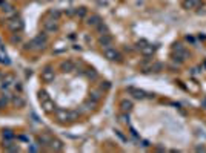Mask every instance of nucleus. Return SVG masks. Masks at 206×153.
<instances>
[{
  "mask_svg": "<svg viewBox=\"0 0 206 153\" xmlns=\"http://www.w3.org/2000/svg\"><path fill=\"white\" fill-rule=\"evenodd\" d=\"M37 150H39L37 147H29V152H37Z\"/></svg>",
  "mask_w": 206,
  "mask_h": 153,
  "instance_id": "2f4dec72",
  "label": "nucleus"
},
{
  "mask_svg": "<svg viewBox=\"0 0 206 153\" xmlns=\"http://www.w3.org/2000/svg\"><path fill=\"white\" fill-rule=\"evenodd\" d=\"M199 5H200V0H183V2H182V8L186 9V11L196 9Z\"/></svg>",
  "mask_w": 206,
  "mask_h": 153,
  "instance_id": "2eb2a0df",
  "label": "nucleus"
},
{
  "mask_svg": "<svg viewBox=\"0 0 206 153\" xmlns=\"http://www.w3.org/2000/svg\"><path fill=\"white\" fill-rule=\"evenodd\" d=\"M79 118H80V112L79 110H76V109L69 110V121H77Z\"/></svg>",
  "mask_w": 206,
  "mask_h": 153,
  "instance_id": "b1692460",
  "label": "nucleus"
},
{
  "mask_svg": "<svg viewBox=\"0 0 206 153\" xmlns=\"http://www.w3.org/2000/svg\"><path fill=\"white\" fill-rule=\"evenodd\" d=\"M54 113H56V120H57L59 123H66V121H69V110L56 109Z\"/></svg>",
  "mask_w": 206,
  "mask_h": 153,
  "instance_id": "6e6552de",
  "label": "nucleus"
},
{
  "mask_svg": "<svg viewBox=\"0 0 206 153\" xmlns=\"http://www.w3.org/2000/svg\"><path fill=\"white\" fill-rule=\"evenodd\" d=\"M103 55H105V58L106 60H109V61H120L122 60V54L117 51V49H114V48H103Z\"/></svg>",
  "mask_w": 206,
  "mask_h": 153,
  "instance_id": "20e7f679",
  "label": "nucleus"
},
{
  "mask_svg": "<svg viewBox=\"0 0 206 153\" xmlns=\"http://www.w3.org/2000/svg\"><path fill=\"white\" fill-rule=\"evenodd\" d=\"M48 15L52 17V20H59V18L62 17V12H60L59 9H51V11L48 12Z\"/></svg>",
  "mask_w": 206,
  "mask_h": 153,
  "instance_id": "5701e85b",
  "label": "nucleus"
},
{
  "mask_svg": "<svg viewBox=\"0 0 206 153\" xmlns=\"http://www.w3.org/2000/svg\"><path fill=\"white\" fill-rule=\"evenodd\" d=\"M103 98V92L102 90H97V89H94V90H91L89 92V100H93L94 103H100V100Z\"/></svg>",
  "mask_w": 206,
  "mask_h": 153,
  "instance_id": "6ab92c4d",
  "label": "nucleus"
},
{
  "mask_svg": "<svg viewBox=\"0 0 206 153\" xmlns=\"http://www.w3.org/2000/svg\"><path fill=\"white\" fill-rule=\"evenodd\" d=\"M6 26H8V29H9L11 32H14V34H19V32H22V31H23V28H25V23H23V20H22L19 15H15L14 18L8 20Z\"/></svg>",
  "mask_w": 206,
  "mask_h": 153,
  "instance_id": "7ed1b4c3",
  "label": "nucleus"
},
{
  "mask_svg": "<svg viewBox=\"0 0 206 153\" xmlns=\"http://www.w3.org/2000/svg\"><path fill=\"white\" fill-rule=\"evenodd\" d=\"M99 43L102 48H109L112 44V35L111 34H103L99 37Z\"/></svg>",
  "mask_w": 206,
  "mask_h": 153,
  "instance_id": "4468645a",
  "label": "nucleus"
},
{
  "mask_svg": "<svg viewBox=\"0 0 206 153\" xmlns=\"http://www.w3.org/2000/svg\"><path fill=\"white\" fill-rule=\"evenodd\" d=\"M15 83V77L12 74H6L3 78H2V87L3 89H8L9 86H12Z\"/></svg>",
  "mask_w": 206,
  "mask_h": 153,
  "instance_id": "ddd939ff",
  "label": "nucleus"
},
{
  "mask_svg": "<svg viewBox=\"0 0 206 153\" xmlns=\"http://www.w3.org/2000/svg\"><path fill=\"white\" fill-rule=\"evenodd\" d=\"M86 14H88V9H86L85 6H80V8H77V9H76V15H77L79 18H85V17H86Z\"/></svg>",
  "mask_w": 206,
  "mask_h": 153,
  "instance_id": "412c9836",
  "label": "nucleus"
},
{
  "mask_svg": "<svg viewBox=\"0 0 206 153\" xmlns=\"http://www.w3.org/2000/svg\"><path fill=\"white\" fill-rule=\"evenodd\" d=\"M60 69H62V72L69 74V72H74V71H76V64H74V61L66 60V61H62V63H60Z\"/></svg>",
  "mask_w": 206,
  "mask_h": 153,
  "instance_id": "f8f14e48",
  "label": "nucleus"
},
{
  "mask_svg": "<svg viewBox=\"0 0 206 153\" xmlns=\"http://www.w3.org/2000/svg\"><path fill=\"white\" fill-rule=\"evenodd\" d=\"M134 107V104H132V101L131 100H122L120 101V110L122 112H131V109Z\"/></svg>",
  "mask_w": 206,
  "mask_h": 153,
  "instance_id": "a211bd4d",
  "label": "nucleus"
},
{
  "mask_svg": "<svg viewBox=\"0 0 206 153\" xmlns=\"http://www.w3.org/2000/svg\"><path fill=\"white\" fill-rule=\"evenodd\" d=\"M96 29L99 31V34H100V35H103V34H109V29H108V26H106L103 21L99 25V26H97V28H96Z\"/></svg>",
  "mask_w": 206,
  "mask_h": 153,
  "instance_id": "393cba45",
  "label": "nucleus"
},
{
  "mask_svg": "<svg viewBox=\"0 0 206 153\" xmlns=\"http://www.w3.org/2000/svg\"><path fill=\"white\" fill-rule=\"evenodd\" d=\"M40 78H42L43 83H52L54 78H56V72H54V69H52L51 66H46V67L42 71Z\"/></svg>",
  "mask_w": 206,
  "mask_h": 153,
  "instance_id": "39448f33",
  "label": "nucleus"
},
{
  "mask_svg": "<svg viewBox=\"0 0 206 153\" xmlns=\"http://www.w3.org/2000/svg\"><path fill=\"white\" fill-rule=\"evenodd\" d=\"M174 61H179V63H183L188 57H189V52H188V49L182 44V43H177V44H174Z\"/></svg>",
  "mask_w": 206,
  "mask_h": 153,
  "instance_id": "f03ea898",
  "label": "nucleus"
},
{
  "mask_svg": "<svg viewBox=\"0 0 206 153\" xmlns=\"http://www.w3.org/2000/svg\"><path fill=\"white\" fill-rule=\"evenodd\" d=\"M59 20H46L45 23H43V31L46 32V34H54V32H57L59 31V23H57Z\"/></svg>",
  "mask_w": 206,
  "mask_h": 153,
  "instance_id": "423d86ee",
  "label": "nucleus"
},
{
  "mask_svg": "<svg viewBox=\"0 0 206 153\" xmlns=\"http://www.w3.org/2000/svg\"><path fill=\"white\" fill-rule=\"evenodd\" d=\"M155 51H157V46H152V44H149V43H146L145 46H142L140 48V52H142V55L143 57H152L154 54H155Z\"/></svg>",
  "mask_w": 206,
  "mask_h": 153,
  "instance_id": "9d476101",
  "label": "nucleus"
},
{
  "mask_svg": "<svg viewBox=\"0 0 206 153\" xmlns=\"http://www.w3.org/2000/svg\"><path fill=\"white\" fill-rule=\"evenodd\" d=\"M12 103H14V106H17V107H25V98H23L22 95H14V97H12Z\"/></svg>",
  "mask_w": 206,
  "mask_h": 153,
  "instance_id": "aec40b11",
  "label": "nucleus"
},
{
  "mask_svg": "<svg viewBox=\"0 0 206 153\" xmlns=\"http://www.w3.org/2000/svg\"><path fill=\"white\" fill-rule=\"evenodd\" d=\"M39 100H40V103L45 101V100H48V94H46L45 90H40V92H39Z\"/></svg>",
  "mask_w": 206,
  "mask_h": 153,
  "instance_id": "cd10ccee",
  "label": "nucleus"
},
{
  "mask_svg": "<svg viewBox=\"0 0 206 153\" xmlns=\"http://www.w3.org/2000/svg\"><path fill=\"white\" fill-rule=\"evenodd\" d=\"M20 40H22L20 35H12V37H11V41H12V43H19Z\"/></svg>",
  "mask_w": 206,
  "mask_h": 153,
  "instance_id": "7c9ffc66",
  "label": "nucleus"
},
{
  "mask_svg": "<svg viewBox=\"0 0 206 153\" xmlns=\"http://www.w3.org/2000/svg\"><path fill=\"white\" fill-rule=\"evenodd\" d=\"M6 104H8V98H6V97H2V98H0V109L6 107Z\"/></svg>",
  "mask_w": 206,
  "mask_h": 153,
  "instance_id": "c756f323",
  "label": "nucleus"
},
{
  "mask_svg": "<svg viewBox=\"0 0 206 153\" xmlns=\"http://www.w3.org/2000/svg\"><path fill=\"white\" fill-rule=\"evenodd\" d=\"M49 147H51V150H54V152H62L63 150V143L60 141V140H57V138H52L51 140V144H49Z\"/></svg>",
  "mask_w": 206,
  "mask_h": 153,
  "instance_id": "f3484780",
  "label": "nucleus"
},
{
  "mask_svg": "<svg viewBox=\"0 0 206 153\" xmlns=\"http://www.w3.org/2000/svg\"><path fill=\"white\" fill-rule=\"evenodd\" d=\"M48 44V35L46 34H39L37 37H34L28 44H26V49H31V51H43Z\"/></svg>",
  "mask_w": 206,
  "mask_h": 153,
  "instance_id": "f257e3e1",
  "label": "nucleus"
},
{
  "mask_svg": "<svg viewBox=\"0 0 206 153\" xmlns=\"http://www.w3.org/2000/svg\"><path fill=\"white\" fill-rule=\"evenodd\" d=\"M42 109H43V112H46V113H52V112L56 110V106H54V103L48 98V100L42 101Z\"/></svg>",
  "mask_w": 206,
  "mask_h": 153,
  "instance_id": "dca6fc26",
  "label": "nucleus"
},
{
  "mask_svg": "<svg viewBox=\"0 0 206 153\" xmlns=\"http://www.w3.org/2000/svg\"><path fill=\"white\" fill-rule=\"evenodd\" d=\"M162 67H163V64H162V63H155V64H152V66H151V71H154V72H160V71H162Z\"/></svg>",
  "mask_w": 206,
  "mask_h": 153,
  "instance_id": "bb28decb",
  "label": "nucleus"
},
{
  "mask_svg": "<svg viewBox=\"0 0 206 153\" xmlns=\"http://www.w3.org/2000/svg\"><path fill=\"white\" fill-rule=\"evenodd\" d=\"M102 21L103 20L99 14H91L89 17H86V25H88L89 28H97Z\"/></svg>",
  "mask_w": 206,
  "mask_h": 153,
  "instance_id": "1a4fd4ad",
  "label": "nucleus"
},
{
  "mask_svg": "<svg viewBox=\"0 0 206 153\" xmlns=\"http://www.w3.org/2000/svg\"><path fill=\"white\" fill-rule=\"evenodd\" d=\"M120 121L122 123H129V113L128 112H122V115H120Z\"/></svg>",
  "mask_w": 206,
  "mask_h": 153,
  "instance_id": "a878e982",
  "label": "nucleus"
},
{
  "mask_svg": "<svg viewBox=\"0 0 206 153\" xmlns=\"http://www.w3.org/2000/svg\"><path fill=\"white\" fill-rule=\"evenodd\" d=\"M3 15H5V18H6V20H11V18H14V17L17 15V9H15V8H12V9H9V11H5V12H3Z\"/></svg>",
  "mask_w": 206,
  "mask_h": 153,
  "instance_id": "4be33fe9",
  "label": "nucleus"
},
{
  "mask_svg": "<svg viewBox=\"0 0 206 153\" xmlns=\"http://www.w3.org/2000/svg\"><path fill=\"white\" fill-rule=\"evenodd\" d=\"M3 136L8 138V140H12V138H14V133H12L11 130H5V132H3Z\"/></svg>",
  "mask_w": 206,
  "mask_h": 153,
  "instance_id": "c85d7f7f",
  "label": "nucleus"
},
{
  "mask_svg": "<svg viewBox=\"0 0 206 153\" xmlns=\"http://www.w3.org/2000/svg\"><path fill=\"white\" fill-rule=\"evenodd\" d=\"M128 94H131L135 100H145V98L148 97V94H146L145 90L137 89V87H132V86H129V87H128Z\"/></svg>",
  "mask_w": 206,
  "mask_h": 153,
  "instance_id": "0eeeda50",
  "label": "nucleus"
},
{
  "mask_svg": "<svg viewBox=\"0 0 206 153\" xmlns=\"http://www.w3.org/2000/svg\"><path fill=\"white\" fill-rule=\"evenodd\" d=\"M51 140H52L51 135H48V133H42V135L37 136V144H39V147H48V146L51 144Z\"/></svg>",
  "mask_w": 206,
  "mask_h": 153,
  "instance_id": "9b49d317",
  "label": "nucleus"
}]
</instances>
